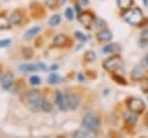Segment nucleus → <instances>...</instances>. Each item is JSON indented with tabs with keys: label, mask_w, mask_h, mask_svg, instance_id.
Listing matches in <instances>:
<instances>
[{
	"label": "nucleus",
	"mask_w": 148,
	"mask_h": 138,
	"mask_svg": "<svg viewBox=\"0 0 148 138\" xmlns=\"http://www.w3.org/2000/svg\"><path fill=\"white\" fill-rule=\"evenodd\" d=\"M8 44H10V39H5V41H0V46H7Z\"/></svg>",
	"instance_id": "2f4dec72"
},
{
	"label": "nucleus",
	"mask_w": 148,
	"mask_h": 138,
	"mask_svg": "<svg viewBox=\"0 0 148 138\" xmlns=\"http://www.w3.org/2000/svg\"><path fill=\"white\" fill-rule=\"evenodd\" d=\"M56 103L58 106V108L60 110H67L69 108V103H68V95L64 94L62 92H57L56 94Z\"/></svg>",
	"instance_id": "423d86ee"
},
{
	"label": "nucleus",
	"mask_w": 148,
	"mask_h": 138,
	"mask_svg": "<svg viewBox=\"0 0 148 138\" xmlns=\"http://www.w3.org/2000/svg\"><path fill=\"white\" fill-rule=\"evenodd\" d=\"M140 38H141V41H143V42H148V29H145V30L141 32Z\"/></svg>",
	"instance_id": "cd10ccee"
},
{
	"label": "nucleus",
	"mask_w": 148,
	"mask_h": 138,
	"mask_svg": "<svg viewBox=\"0 0 148 138\" xmlns=\"http://www.w3.org/2000/svg\"><path fill=\"white\" fill-rule=\"evenodd\" d=\"M66 42H67V37L64 34H58L53 39V45L60 48V46H64L66 44Z\"/></svg>",
	"instance_id": "4468645a"
},
{
	"label": "nucleus",
	"mask_w": 148,
	"mask_h": 138,
	"mask_svg": "<svg viewBox=\"0 0 148 138\" xmlns=\"http://www.w3.org/2000/svg\"><path fill=\"white\" fill-rule=\"evenodd\" d=\"M102 51L104 53H118L120 51V46L117 44V43H112V44H106Z\"/></svg>",
	"instance_id": "ddd939ff"
},
{
	"label": "nucleus",
	"mask_w": 148,
	"mask_h": 138,
	"mask_svg": "<svg viewBox=\"0 0 148 138\" xmlns=\"http://www.w3.org/2000/svg\"><path fill=\"white\" fill-rule=\"evenodd\" d=\"M124 121H125V123H126L127 125L134 126L135 123L138 122V114L134 112V111H132V110H130V111H127V112L124 115Z\"/></svg>",
	"instance_id": "1a4fd4ad"
},
{
	"label": "nucleus",
	"mask_w": 148,
	"mask_h": 138,
	"mask_svg": "<svg viewBox=\"0 0 148 138\" xmlns=\"http://www.w3.org/2000/svg\"><path fill=\"white\" fill-rule=\"evenodd\" d=\"M131 77L132 79L134 80H141L143 77H145V71L142 68V66H135L131 73Z\"/></svg>",
	"instance_id": "f8f14e48"
},
{
	"label": "nucleus",
	"mask_w": 148,
	"mask_h": 138,
	"mask_svg": "<svg viewBox=\"0 0 148 138\" xmlns=\"http://www.w3.org/2000/svg\"><path fill=\"white\" fill-rule=\"evenodd\" d=\"M97 38L99 42H108L112 38V32L109 29H103L97 34Z\"/></svg>",
	"instance_id": "9d476101"
},
{
	"label": "nucleus",
	"mask_w": 148,
	"mask_h": 138,
	"mask_svg": "<svg viewBox=\"0 0 148 138\" xmlns=\"http://www.w3.org/2000/svg\"><path fill=\"white\" fill-rule=\"evenodd\" d=\"M121 65V58L118 55H113L103 61V68L108 72H114Z\"/></svg>",
	"instance_id": "7ed1b4c3"
},
{
	"label": "nucleus",
	"mask_w": 148,
	"mask_h": 138,
	"mask_svg": "<svg viewBox=\"0 0 148 138\" xmlns=\"http://www.w3.org/2000/svg\"><path fill=\"white\" fill-rule=\"evenodd\" d=\"M96 59V55L94 51H87L84 53V60L86 61H94Z\"/></svg>",
	"instance_id": "412c9836"
},
{
	"label": "nucleus",
	"mask_w": 148,
	"mask_h": 138,
	"mask_svg": "<svg viewBox=\"0 0 148 138\" xmlns=\"http://www.w3.org/2000/svg\"><path fill=\"white\" fill-rule=\"evenodd\" d=\"M10 21L7 20L5 16H1L0 15V29H8L10 28Z\"/></svg>",
	"instance_id": "aec40b11"
},
{
	"label": "nucleus",
	"mask_w": 148,
	"mask_h": 138,
	"mask_svg": "<svg viewBox=\"0 0 148 138\" xmlns=\"http://www.w3.org/2000/svg\"><path fill=\"white\" fill-rule=\"evenodd\" d=\"M124 19L128 24L134 26V27H141L142 23L146 22L143 13L141 12L140 8H136V7L127 9L124 14Z\"/></svg>",
	"instance_id": "f257e3e1"
},
{
	"label": "nucleus",
	"mask_w": 148,
	"mask_h": 138,
	"mask_svg": "<svg viewBox=\"0 0 148 138\" xmlns=\"http://www.w3.org/2000/svg\"><path fill=\"white\" fill-rule=\"evenodd\" d=\"M60 20H61V17H60L59 15H53V16L49 20V23H50V26L54 27V26H57V24L60 23Z\"/></svg>",
	"instance_id": "4be33fe9"
},
{
	"label": "nucleus",
	"mask_w": 148,
	"mask_h": 138,
	"mask_svg": "<svg viewBox=\"0 0 148 138\" xmlns=\"http://www.w3.org/2000/svg\"><path fill=\"white\" fill-rule=\"evenodd\" d=\"M44 1H45L46 6L50 7V8H54L56 5H57V2H58V0H44Z\"/></svg>",
	"instance_id": "c85d7f7f"
},
{
	"label": "nucleus",
	"mask_w": 148,
	"mask_h": 138,
	"mask_svg": "<svg viewBox=\"0 0 148 138\" xmlns=\"http://www.w3.org/2000/svg\"><path fill=\"white\" fill-rule=\"evenodd\" d=\"M117 5L120 9L123 10H127L131 8V6L133 5V0H117Z\"/></svg>",
	"instance_id": "a211bd4d"
},
{
	"label": "nucleus",
	"mask_w": 148,
	"mask_h": 138,
	"mask_svg": "<svg viewBox=\"0 0 148 138\" xmlns=\"http://www.w3.org/2000/svg\"><path fill=\"white\" fill-rule=\"evenodd\" d=\"M89 2V0H79V3L81 5V6H84V5H87Z\"/></svg>",
	"instance_id": "72a5a7b5"
},
{
	"label": "nucleus",
	"mask_w": 148,
	"mask_h": 138,
	"mask_svg": "<svg viewBox=\"0 0 148 138\" xmlns=\"http://www.w3.org/2000/svg\"><path fill=\"white\" fill-rule=\"evenodd\" d=\"M23 52H25L24 53V57L25 58H29V57L32 56V50L31 49H23Z\"/></svg>",
	"instance_id": "7c9ffc66"
},
{
	"label": "nucleus",
	"mask_w": 148,
	"mask_h": 138,
	"mask_svg": "<svg viewBox=\"0 0 148 138\" xmlns=\"http://www.w3.org/2000/svg\"><path fill=\"white\" fill-rule=\"evenodd\" d=\"M42 109H43L44 111H51V109H52V107H51V104H50V102H49V101H46V100H43V104H42Z\"/></svg>",
	"instance_id": "b1692460"
},
{
	"label": "nucleus",
	"mask_w": 148,
	"mask_h": 138,
	"mask_svg": "<svg viewBox=\"0 0 148 138\" xmlns=\"http://www.w3.org/2000/svg\"><path fill=\"white\" fill-rule=\"evenodd\" d=\"M14 81V74L12 72H7L1 78V86L3 89H9Z\"/></svg>",
	"instance_id": "6e6552de"
},
{
	"label": "nucleus",
	"mask_w": 148,
	"mask_h": 138,
	"mask_svg": "<svg viewBox=\"0 0 148 138\" xmlns=\"http://www.w3.org/2000/svg\"><path fill=\"white\" fill-rule=\"evenodd\" d=\"M113 79L116 80V82H118V83H120V85H127V82H126V80L123 78V77H119V75H113Z\"/></svg>",
	"instance_id": "393cba45"
},
{
	"label": "nucleus",
	"mask_w": 148,
	"mask_h": 138,
	"mask_svg": "<svg viewBox=\"0 0 148 138\" xmlns=\"http://www.w3.org/2000/svg\"><path fill=\"white\" fill-rule=\"evenodd\" d=\"M30 83L31 85H39L40 83V78L37 75H34L30 78Z\"/></svg>",
	"instance_id": "bb28decb"
},
{
	"label": "nucleus",
	"mask_w": 148,
	"mask_h": 138,
	"mask_svg": "<svg viewBox=\"0 0 148 138\" xmlns=\"http://www.w3.org/2000/svg\"><path fill=\"white\" fill-rule=\"evenodd\" d=\"M140 87L145 93H148V79H141L140 80Z\"/></svg>",
	"instance_id": "5701e85b"
},
{
	"label": "nucleus",
	"mask_w": 148,
	"mask_h": 138,
	"mask_svg": "<svg viewBox=\"0 0 148 138\" xmlns=\"http://www.w3.org/2000/svg\"><path fill=\"white\" fill-rule=\"evenodd\" d=\"M39 30H40V27H38V26H36V27H34V28L29 29V30L25 32V36H24V38H25V39L32 38L35 35H37V34L39 32Z\"/></svg>",
	"instance_id": "6ab92c4d"
},
{
	"label": "nucleus",
	"mask_w": 148,
	"mask_h": 138,
	"mask_svg": "<svg viewBox=\"0 0 148 138\" xmlns=\"http://www.w3.org/2000/svg\"><path fill=\"white\" fill-rule=\"evenodd\" d=\"M74 35H75V37H77L79 39H82V41H83V39H86V37H84V36H83L81 32H79V31H76Z\"/></svg>",
	"instance_id": "473e14b6"
},
{
	"label": "nucleus",
	"mask_w": 148,
	"mask_h": 138,
	"mask_svg": "<svg viewBox=\"0 0 148 138\" xmlns=\"http://www.w3.org/2000/svg\"><path fill=\"white\" fill-rule=\"evenodd\" d=\"M58 80H59V77H58L56 73L51 74V75H50V78H49V81H50V83H57V82H59Z\"/></svg>",
	"instance_id": "a878e982"
},
{
	"label": "nucleus",
	"mask_w": 148,
	"mask_h": 138,
	"mask_svg": "<svg viewBox=\"0 0 148 138\" xmlns=\"http://www.w3.org/2000/svg\"><path fill=\"white\" fill-rule=\"evenodd\" d=\"M68 103H69V108L71 109H76L79 103H80L79 96L75 95V94H68Z\"/></svg>",
	"instance_id": "dca6fc26"
},
{
	"label": "nucleus",
	"mask_w": 148,
	"mask_h": 138,
	"mask_svg": "<svg viewBox=\"0 0 148 138\" xmlns=\"http://www.w3.org/2000/svg\"><path fill=\"white\" fill-rule=\"evenodd\" d=\"M1 78H2V74H1V72H0V81H1Z\"/></svg>",
	"instance_id": "e433bc0d"
},
{
	"label": "nucleus",
	"mask_w": 148,
	"mask_h": 138,
	"mask_svg": "<svg viewBox=\"0 0 148 138\" xmlns=\"http://www.w3.org/2000/svg\"><path fill=\"white\" fill-rule=\"evenodd\" d=\"M43 100L42 95L39 93V90L37 89H32L29 93H27V95L24 96V103L27 104V107L29 109H31L32 111H38L42 109V104H43Z\"/></svg>",
	"instance_id": "f03ea898"
},
{
	"label": "nucleus",
	"mask_w": 148,
	"mask_h": 138,
	"mask_svg": "<svg viewBox=\"0 0 148 138\" xmlns=\"http://www.w3.org/2000/svg\"><path fill=\"white\" fill-rule=\"evenodd\" d=\"M99 118L97 116H95L94 114H87L83 119H82V126H84L86 129L90 130V131H95L99 128Z\"/></svg>",
	"instance_id": "20e7f679"
},
{
	"label": "nucleus",
	"mask_w": 148,
	"mask_h": 138,
	"mask_svg": "<svg viewBox=\"0 0 148 138\" xmlns=\"http://www.w3.org/2000/svg\"><path fill=\"white\" fill-rule=\"evenodd\" d=\"M143 1V5L145 6H148V0H142Z\"/></svg>",
	"instance_id": "c9c22d12"
},
{
	"label": "nucleus",
	"mask_w": 148,
	"mask_h": 138,
	"mask_svg": "<svg viewBox=\"0 0 148 138\" xmlns=\"http://www.w3.org/2000/svg\"><path fill=\"white\" fill-rule=\"evenodd\" d=\"M9 21H10L12 24H18V23L22 21V13H21L20 10H14V12L10 14Z\"/></svg>",
	"instance_id": "2eb2a0df"
},
{
	"label": "nucleus",
	"mask_w": 148,
	"mask_h": 138,
	"mask_svg": "<svg viewBox=\"0 0 148 138\" xmlns=\"http://www.w3.org/2000/svg\"><path fill=\"white\" fill-rule=\"evenodd\" d=\"M127 107L130 110L136 112V114H142L146 109V104L141 99L138 97H131L127 100Z\"/></svg>",
	"instance_id": "39448f33"
},
{
	"label": "nucleus",
	"mask_w": 148,
	"mask_h": 138,
	"mask_svg": "<svg viewBox=\"0 0 148 138\" xmlns=\"http://www.w3.org/2000/svg\"><path fill=\"white\" fill-rule=\"evenodd\" d=\"M65 14H66V16H67L68 20H72V19H73V12H72L71 8H67V9L65 10Z\"/></svg>",
	"instance_id": "c756f323"
},
{
	"label": "nucleus",
	"mask_w": 148,
	"mask_h": 138,
	"mask_svg": "<svg viewBox=\"0 0 148 138\" xmlns=\"http://www.w3.org/2000/svg\"><path fill=\"white\" fill-rule=\"evenodd\" d=\"M79 21L80 23H82L84 27L87 28H90L95 21V16L90 13V12H83L79 15Z\"/></svg>",
	"instance_id": "0eeeda50"
},
{
	"label": "nucleus",
	"mask_w": 148,
	"mask_h": 138,
	"mask_svg": "<svg viewBox=\"0 0 148 138\" xmlns=\"http://www.w3.org/2000/svg\"><path fill=\"white\" fill-rule=\"evenodd\" d=\"M38 68H42L44 70L45 66L43 64H37V65H32V64H24V65H21L20 66V70L23 71V72H31V71H36Z\"/></svg>",
	"instance_id": "9b49d317"
},
{
	"label": "nucleus",
	"mask_w": 148,
	"mask_h": 138,
	"mask_svg": "<svg viewBox=\"0 0 148 138\" xmlns=\"http://www.w3.org/2000/svg\"><path fill=\"white\" fill-rule=\"evenodd\" d=\"M143 61H145V63H146V64H145V65H146V66H148V56H147V57H146V58H145V59H143Z\"/></svg>",
	"instance_id": "f704fd0d"
},
{
	"label": "nucleus",
	"mask_w": 148,
	"mask_h": 138,
	"mask_svg": "<svg viewBox=\"0 0 148 138\" xmlns=\"http://www.w3.org/2000/svg\"><path fill=\"white\" fill-rule=\"evenodd\" d=\"M74 137H77V138H83V137H91V131L86 129L84 126L82 129H79L76 130L74 133H73Z\"/></svg>",
	"instance_id": "f3484780"
}]
</instances>
